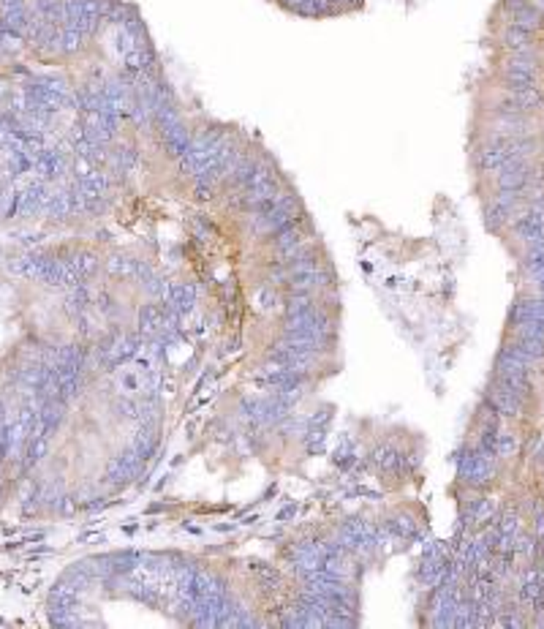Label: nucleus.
<instances>
[{
  "instance_id": "obj_1",
  "label": "nucleus",
  "mask_w": 544,
  "mask_h": 629,
  "mask_svg": "<svg viewBox=\"0 0 544 629\" xmlns=\"http://www.w3.org/2000/svg\"><path fill=\"white\" fill-rule=\"evenodd\" d=\"M485 401L490 403L501 417H522V411H525V406H528V398H522L520 393H515L512 387H506V384L498 381V379H493V384L487 387Z\"/></svg>"
},
{
  "instance_id": "obj_2",
  "label": "nucleus",
  "mask_w": 544,
  "mask_h": 629,
  "mask_svg": "<svg viewBox=\"0 0 544 629\" xmlns=\"http://www.w3.org/2000/svg\"><path fill=\"white\" fill-rule=\"evenodd\" d=\"M52 194H55V191L47 185V180L30 183L22 194H17V213H20L22 218H33V215H38V213H47V204H50Z\"/></svg>"
},
{
  "instance_id": "obj_3",
  "label": "nucleus",
  "mask_w": 544,
  "mask_h": 629,
  "mask_svg": "<svg viewBox=\"0 0 544 629\" xmlns=\"http://www.w3.org/2000/svg\"><path fill=\"white\" fill-rule=\"evenodd\" d=\"M33 169L44 177V180L66 175V155H63L60 150H52V148H41V150L36 153Z\"/></svg>"
},
{
  "instance_id": "obj_4",
  "label": "nucleus",
  "mask_w": 544,
  "mask_h": 629,
  "mask_svg": "<svg viewBox=\"0 0 544 629\" xmlns=\"http://www.w3.org/2000/svg\"><path fill=\"white\" fill-rule=\"evenodd\" d=\"M501 44H503L509 52L534 50V33L522 30V27H517L515 22H509V25L501 30Z\"/></svg>"
},
{
  "instance_id": "obj_5",
  "label": "nucleus",
  "mask_w": 544,
  "mask_h": 629,
  "mask_svg": "<svg viewBox=\"0 0 544 629\" xmlns=\"http://www.w3.org/2000/svg\"><path fill=\"white\" fill-rule=\"evenodd\" d=\"M166 305H172L177 313H188L196 305V289L191 283H172L169 286V297Z\"/></svg>"
},
{
  "instance_id": "obj_6",
  "label": "nucleus",
  "mask_w": 544,
  "mask_h": 629,
  "mask_svg": "<svg viewBox=\"0 0 544 629\" xmlns=\"http://www.w3.org/2000/svg\"><path fill=\"white\" fill-rule=\"evenodd\" d=\"M506 99L512 101L520 112H525V115L536 112L544 104V96L539 87H528V90H520V93H506Z\"/></svg>"
},
{
  "instance_id": "obj_7",
  "label": "nucleus",
  "mask_w": 544,
  "mask_h": 629,
  "mask_svg": "<svg viewBox=\"0 0 544 629\" xmlns=\"http://www.w3.org/2000/svg\"><path fill=\"white\" fill-rule=\"evenodd\" d=\"M512 22H515L517 27H522V30H528V33H534V30L544 27V14L534 6V3H528L525 8H520L517 14L512 17Z\"/></svg>"
},
{
  "instance_id": "obj_8",
  "label": "nucleus",
  "mask_w": 544,
  "mask_h": 629,
  "mask_svg": "<svg viewBox=\"0 0 544 629\" xmlns=\"http://www.w3.org/2000/svg\"><path fill=\"white\" fill-rule=\"evenodd\" d=\"M512 224V213L509 210H503V207H498L495 202H490L487 207H485V227L490 229V232H503V229Z\"/></svg>"
},
{
  "instance_id": "obj_9",
  "label": "nucleus",
  "mask_w": 544,
  "mask_h": 629,
  "mask_svg": "<svg viewBox=\"0 0 544 629\" xmlns=\"http://www.w3.org/2000/svg\"><path fill=\"white\" fill-rule=\"evenodd\" d=\"M60 36H63V55H76V52L85 47V41H87V36L74 25L60 27Z\"/></svg>"
},
{
  "instance_id": "obj_10",
  "label": "nucleus",
  "mask_w": 544,
  "mask_h": 629,
  "mask_svg": "<svg viewBox=\"0 0 544 629\" xmlns=\"http://www.w3.org/2000/svg\"><path fill=\"white\" fill-rule=\"evenodd\" d=\"M515 453H517V436H515V433H501V430H498V441H495V455H498V460L512 458Z\"/></svg>"
},
{
  "instance_id": "obj_11",
  "label": "nucleus",
  "mask_w": 544,
  "mask_h": 629,
  "mask_svg": "<svg viewBox=\"0 0 544 629\" xmlns=\"http://www.w3.org/2000/svg\"><path fill=\"white\" fill-rule=\"evenodd\" d=\"M525 6H528V0H503V8H506L512 17L517 14L520 8H525Z\"/></svg>"
},
{
  "instance_id": "obj_12",
  "label": "nucleus",
  "mask_w": 544,
  "mask_h": 629,
  "mask_svg": "<svg viewBox=\"0 0 544 629\" xmlns=\"http://www.w3.org/2000/svg\"><path fill=\"white\" fill-rule=\"evenodd\" d=\"M3 417H8V411H6V406H3V401H0V420Z\"/></svg>"
},
{
  "instance_id": "obj_13",
  "label": "nucleus",
  "mask_w": 544,
  "mask_h": 629,
  "mask_svg": "<svg viewBox=\"0 0 544 629\" xmlns=\"http://www.w3.org/2000/svg\"><path fill=\"white\" fill-rule=\"evenodd\" d=\"M534 6H536V8H539V11H542V14H544V0H536Z\"/></svg>"
},
{
  "instance_id": "obj_14",
  "label": "nucleus",
  "mask_w": 544,
  "mask_h": 629,
  "mask_svg": "<svg viewBox=\"0 0 544 629\" xmlns=\"http://www.w3.org/2000/svg\"><path fill=\"white\" fill-rule=\"evenodd\" d=\"M283 3H289V6H292V8H294V6H297L299 0H283Z\"/></svg>"
}]
</instances>
